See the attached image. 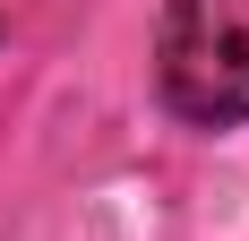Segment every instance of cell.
<instances>
[{
    "mask_svg": "<svg viewBox=\"0 0 249 241\" xmlns=\"http://www.w3.org/2000/svg\"><path fill=\"white\" fill-rule=\"evenodd\" d=\"M155 78L189 129H232L249 120V0H172Z\"/></svg>",
    "mask_w": 249,
    "mask_h": 241,
    "instance_id": "obj_1",
    "label": "cell"
}]
</instances>
